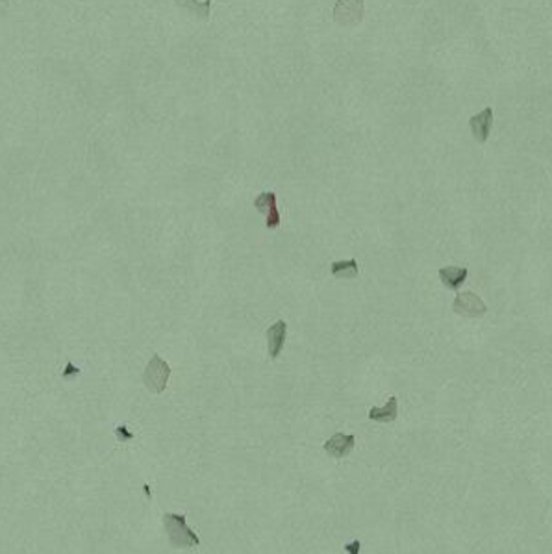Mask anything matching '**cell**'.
I'll use <instances>...</instances> for the list:
<instances>
[{"label": "cell", "mask_w": 552, "mask_h": 554, "mask_svg": "<svg viewBox=\"0 0 552 554\" xmlns=\"http://www.w3.org/2000/svg\"><path fill=\"white\" fill-rule=\"evenodd\" d=\"M169 364L162 356L154 354L151 362L146 364L145 371H143V384L146 386V390L151 391V393H156V395L164 393L165 388H167V382H169Z\"/></svg>", "instance_id": "7a4b0ae2"}, {"label": "cell", "mask_w": 552, "mask_h": 554, "mask_svg": "<svg viewBox=\"0 0 552 554\" xmlns=\"http://www.w3.org/2000/svg\"><path fill=\"white\" fill-rule=\"evenodd\" d=\"M452 310L461 317H482L487 311V306L473 291H463L454 298Z\"/></svg>", "instance_id": "3957f363"}, {"label": "cell", "mask_w": 552, "mask_h": 554, "mask_svg": "<svg viewBox=\"0 0 552 554\" xmlns=\"http://www.w3.org/2000/svg\"><path fill=\"white\" fill-rule=\"evenodd\" d=\"M354 445H356V438L352 434L349 436V434L338 432L328 439L327 443L322 445V451L332 458H345L351 454Z\"/></svg>", "instance_id": "5b68a950"}, {"label": "cell", "mask_w": 552, "mask_h": 554, "mask_svg": "<svg viewBox=\"0 0 552 554\" xmlns=\"http://www.w3.org/2000/svg\"><path fill=\"white\" fill-rule=\"evenodd\" d=\"M210 2H204V4H199V2H189V4H182V8H188V10H197V15L199 17H208V10H210Z\"/></svg>", "instance_id": "8fae6325"}, {"label": "cell", "mask_w": 552, "mask_h": 554, "mask_svg": "<svg viewBox=\"0 0 552 554\" xmlns=\"http://www.w3.org/2000/svg\"><path fill=\"white\" fill-rule=\"evenodd\" d=\"M469 271L465 267H441L439 269V278L445 287L449 289H458V287L467 280Z\"/></svg>", "instance_id": "9c48e42d"}, {"label": "cell", "mask_w": 552, "mask_h": 554, "mask_svg": "<svg viewBox=\"0 0 552 554\" xmlns=\"http://www.w3.org/2000/svg\"><path fill=\"white\" fill-rule=\"evenodd\" d=\"M360 549H362V542H358V540H354L352 543H346L345 545V551L349 554H360Z\"/></svg>", "instance_id": "7c38bea8"}, {"label": "cell", "mask_w": 552, "mask_h": 554, "mask_svg": "<svg viewBox=\"0 0 552 554\" xmlns=\"http://www.w3.org/2000/svg\"><path fill=\"white\" fill-rule=\"evenodd\" d=\"M254 208L258 212H265L267 219H265V226L267 228H278L280 226V213L276 208V195L273 191H265L254 199Z\"/></svg>", "instance_id": "277c9868"}, {"label": "cell", "mask_w": 552, "mask_h": 554, "mask_svg": "<svg viewBox=\"0 0 552 554\" xmlns=\"http://www.w3.org/2000/svg\"><path fill=\"white\" fill-rule=\"evenodd\" d=\"M399 415V401L397 397H389V401L386 402V406L382 408H371L369 410V419L377 421V423H393Z\"/></svg>", "instance_id": "ba28073f"}, {"label": "cell", "mask_w": 552, "mask_h": 554, "mask_svg": "<svg viewBox=\"0 0 552 554\" xmlns=\"http://www.w3.org/2000/svg\"><path fill=\"white\" fill-rule=\"evenodd\" d=\"M285 335H287V324L285 321H276L273 326L267 330V343H269V358L276 359L282 353L285 343Z\"/></svg>", "instance_id": "52a82bcc"}, {"label": "cell", "mask_w": 552, "mask_h": 554, "mask_svg": "<svg viewBox=\"0 0 552 554\" xmlns=\"http://www.w3.org/2000/svg\"><path fill=\"white\" fill-rule=\"evenodd\" d=\"M164 527L170 547L191 549L201 545V540H199V536H197L193 530L188 527V519H186L184 513H165Z\"/></svg>", "instance_id": "6da1fadb"}, {"label": "cell", "mask_w": 552, "mask_h": 554, "mask_svg": "<svg viewBox=\"0 0 552 554\" xmlns=\"http://www.w3.org/2000/svg\"><path fill=\"white\" fill-rule=\"evenodd\" d=\"M332 274L338 278H356L360 274V267L356 260H343V262H334L330 267Z\"/></svg>", "instance_id": "30bf717a"}, {"label": "cell", "mask_w": 552, "mask_h": 554, "mask_svg": "<svg viewBox=\"0 0 552 554\" xmlns=\"http://www.w3.org/2000/svg\"><path fill=\"white\" fill-rule=\"evenodd\" d=\"M469 126H471V132H473V137L478 143H485L487 137H489V132H492L493 126V110L492 108H485L480 113L473 115L469 119Z\"/></svg>", "instance_id": "8992f818"}, {"label": "cell", "mask_w": 552, "mask_h": 554, "mask_svg": "<svg viewBox=\"0 0 552 554\" xmlns=\"http://www.w3.org/2000/svg\"><path fill=\"white\" fill-rule=\"evenodd\" d=\"M115 434L119 436V439H122V441H126V439H132L134 436H132V432H128L126 426H119L115 430Z\"/></svg>", "instance_id": "4fadbf2b"}]
</instances>
